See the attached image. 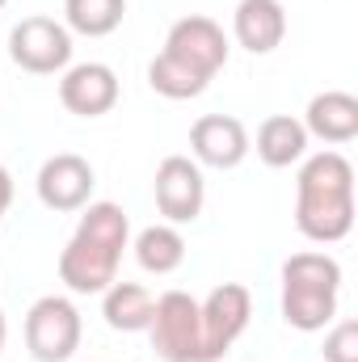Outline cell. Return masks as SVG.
Wrapping results in <instances>:
<instances>
[{"instance_id":"19","label":"cell","mask_w":358,"mask_h":362,"mask_svg":"<svg viewBox=\"0 0 358 362\" xmlns=\"http://www.w3.org/2000/svg\"><path fill=\"white\" fill-rule=\"evenodd\" d=\"M325 362H358V325L342 320L325 333Z\"/></svg>"},{"instance_id":"10","label":"cell","mask_w":358,"mask_h":362,"mask_svg":"<svg viewBox=\"0 0 358 362\" xmlns=\"http://www.w3.org/2000/svg\"><path fill=\"white\" fill-rule=\"evenodd\" d=\"M93 185H97V173L85 156L76 152H55L42 160L38 177H34V189H38V202L55 215H72L81 206H89Z\"/></svg>"},{"instance_id":"18","label":"cell","mask_w":358,"mask_h":362,"mask_svg":"<svg viewBox=\"0 0 358 362\" xmlns=\"http://www.w3.org/2000/svg\"><path fill=\"white\" fill-rule=\"evenodd\" d=\"M127 17V0H64V25L68 34H85V38H105L122 25Z\"/></svg>"},{"instance_id":"13","label":"cell","mask_w":358,"mask_h":362,"mask_svg":"<svg viewBox=\"0 0 358 362\" xmlns=\"http://www.w3.org/2000/svg\"><path fill=\"white\" fill-rule=\"evenodd\" d=\"M232 38L249 55H270L287 38V8L282 0H241L232 13Z\"/></svg>"},{"instance_id":"7","label":"cell","mask_w":358,"mask_h":362,"mask_svg":"<svg viewBox=\"0 0 358 362\" xmlns=\"http://www.w3.org/2000/svg\"><path fill=\"white\" fill-rule=\"evenodd\" d=\"M8 59L30 76H55L72 64V34L55 17H21L8 30Z\"/></svg>"},{"instance_id":"15","label":"cell","mask_w":358,"mask_h":362,"mask_svg":"<svg viewBox=\"0 0 358 362\" xmlns=\"http://www.w3.org/2000/svg\"><path fill=\"white\" fill-rule=\"evenodd\" d=\"M152 308H156V295L139 282H110L101 291V316L114 333H144L152 325Z\"/></svg>"},{"instance_id":"21","label":"cell","mask_w":358,"mask_h":362,"mask_svg":"<svg viewBox=\"0 0 358 362\" xmlns=\"http://www.w3.org/2000/svg\"><path fill=\"white\" fill-rule=\"evenodd\" d=\"M4 337H8V325H4V312H0V350H4Z\"/></svg>"},{"instance_id":"12","label":"cell","mask_w":358,"mask_h":362,"mask_svg":"<svg viewBox=\"0 0 358 362\" xmlns=\"http://www.w3.org/2000/svg\"><path fill=\"white\" fill-rule=\"evenodd\" d=\"M190 152H194V165L236 169L253 152V139H249L241 118H232V114H202L190 127Z\"/></svg>"},{"instance_id":"11","label":"cell","mask_w":358,"mask_h":362,"mask_svg":"<svg viewBox=\"0 0 358 362\" xmlns=\"http://www.w3.org/2000/svg\"><path fill=\"white\" fill-rule=\"evenodd\" d=\"M118 72L110 64H68L59 76V101L76 118H101L118 105Z\"/></svg>"},{"instance_id":"17","label":"cell","mask_w":358,"mask_h":362,"mask_svg":"<svg viewBox=\"0 0 358 362\" xmlns=\"http://www.w3.org/2000/svg\"><path fill=\"white\" fill-rule=\"evenodd\" d=\"M135 262L148 274H173L185 262V236L173 223H152L135 236Z\"/></svg>"},{"instance_id":"8","label":"cell","mask_w":358,"mask_h":362,"mask_svg":"<svg viewBox=\"0 0 358 362\" xmlns=\"http://www.w3.org/2000/svg\"><path fill=\"white\" fill-rule=\"evenodd\" d=\"M198 316H202V362H219L241 341V333L249 329L253 295L241 282H219L198 303Z\"/></svg>"},{"instance_id":"6","label":"cell","mask_w":358,"mask_h":362,"mask_svg":"<svg viewBox=\"0 0 358 362\" xmlns=\"http://www.w3.org/2000/svg\"><path fill=\"white\" fill-rule=\"evenodd\" d=\"M148 333H152V350L165 362H202V316L194 295L185 291L156 295Z\"/></svg>"},{"instance_id":"4","label":"cell","mask_w":358,"mask_h":362,"mask_svg":"<svg viewBox=\"0 0 358 362\" xmlns=\"http://www.w3.org/2000/svg\"><path fill=\"white\" fill-rule=\"evenodd\" d=\"M342 266L329 253H295L282 262V320L299 333H321L337 320Z\"/></svg>"},{"instance_id":"14","label":"cell","mask_w":358,"mask_h":362,"mask_svg":"<svg viewBox=\"0 0 358 362\" xmlns=\"http://www.w3.org/2000/svg\"><path fill=\"white\" fill-rule=\"evenodd\" d=\"M304 131H308V139H321L333 148L358 139V97L342 89L316 93L304 110Z\"/></svg>"},{"instance_id":"5","label":"cell","mask_w":358,"mask_h":362,"mask_svg":"<svg viewBox=\"0 0 358 362\" xmlns=\"http://www.w3.org/2000/svg\"><path fill=\"white\" fill-rule=\"evenodd\" d=\"M81 312L64 295H42L25 312V350L34 362H68L81 350Z\"/></svg>"},{"instance_id":"2","label":"cell","mask_w":358,"mask_h":362,"mask_svg":"<svg viewBox=\"0 0 358 362\" xmlns=\"http://www.w3.org/2000/svg\"><path fill=\"white\" fill-rule=\"evenodd\" d=\"M295 228L312 245H337L354 228V165L342 152H316L299 160Z\"/></svg>"},{"instance_id":"22","label":"cell","mask_w":358,"mask_h":362,"mask_svg":"<svg viewBox=\"0 0 358 362\" xmlns=\"http://www.w3.org/2000/svg\"><path fill=\"white\" fill-rule=\"evenodd\" d=\"M4 4H8V0H0V8H4Z\"/></svg>"},{"instance_id":"3","label":"cell","mask_w":358,"mask_h":362,"mask_svg":"<svg viewBox=\"0 0 358 362\" xmlns=\"http://www.w3.org/2000/svg\"><path fill=\"white\" fill-rule=\"evenodd\" d=\"M81 211L85 215L59 253V282L72 295H101L118 278L122 249L131 245V219L118 202H89Z\"/></svg>"},{"instance_id":"20","label":"cell","mask_w":358,"mask_h":362,"mask_svg":"<svg viewBox=\"0 0 358 362\" xmlns=\"http://www.w3.org/2000/svg\"><path fill=\"white\" fill-rule=\"evenodd\" d=\"M8 206H13V177H8V169L0 165V219L8 215Z\"/></svg>"},{"instance_id":"16","label":"cell","mask_w":358,"mask_h":362,"mask_svg":"<svg viewBox=\"0 0 358 362\" xmlns=\"http://www.w3.org/2000/svg\"><path fill=\"white\" fill-rule=\"evenodd\" d=\"M258 156L270 169H291L308 156V131L291 114H270L258 127Z\"/></svg>"},{"instance_id":"1","label":"cell","mask_w":358,"mask_h":362,"mask_svg":"<svg viewBox=\"0 0 358 362\" xmlns=\"http://www.w3.org/2000/svg\"><path fill=\"white\" fill-rule=\"evenodd\" d=\"M228 34L219 21L190 13L169 25L165 34V51L148 64V85L152 93L169 97V101H190L224 72L228 64Z\"/></svg>"},{"instance_id":"9","label":"cell","mask_w":358,"mask_h":362,"mask_svg":"<svg viewBox=\"0 0 358 362\" xmlns=\"http://www.w3.org/2000/svg\"><path fill=\"white\" fill-rule=\"evenodd\" d=\"M152 194H156V211L165 215V223H194L202 215L207 202V181H202V165H194L190 156H165L156 165L152 177Z\"/></svg>"}]
</instances>
